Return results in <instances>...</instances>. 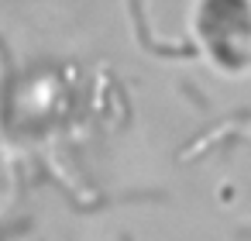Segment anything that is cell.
Wrapping results in <instances>:
<instances>
[{"label": "cell", "instance_id": "1", "mask_svg": "<svg viewBox=\"0 0 251 241\" xmlns=\"http://www.w3.org/2000/svg\"><path fill=\"white\" fill-rule=\"evenodd\" d=\"M244 0H200V42L224 69H241L248 59V14Z\"/></svg>", "mask_w": 251, "mask_h": 241}]
</instances>
